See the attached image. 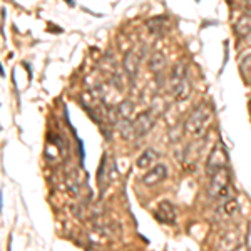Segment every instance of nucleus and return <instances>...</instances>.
<instances>
[{
  "label": "nucleus",
  "mask_w": 251,
  "mask_h": 251,
  "mask_svg": "<svg viewBox=\"0 0 251 251\" xmlns=\"http://www.w3.org/2000/svg\"><path fill=\"white\" fill-rule=\"evenodd\" d=\"M213 117V106L208 100L200 102L196 107L191 111V114L188 116L184 123V131L186 134H189L191 137H203L208 127L209 121Z\"/></svg>",
  "instance_id": "nucleus-1"
},
{
  "label": "nucleus",
  "mask_w": 251,
  "mask_h": 251,
  "mask_svg": "<svg viewBox=\"0 0 251 251\" xmlns=\"http://www.w3.org/2000/svg\"><path fill=\"white\" fill-rule=\"evenodd\" d=\"M231 174L228 168H223L220 171L211 174V181L208 186V198L209 200H229L231 198Z\"/></svg>",
  "instance_id": "nucleus-2"
},
{
  "label": "nucleus",
  "mask_w": 251,
  "mask_h": 251,
  "mask_svg": "<svg viewBox=\"0 0 251 251\" xmlns=\"http://www.w3.org/2000/svg\"><path fill=\"white\" fill-rule=\"evenodd\" d=\"M228 152H226L225 146L221 143L214 144V148L209 151L208 154V161H206V174H214L216 171H220L223 168H228Z\"/></svg>",
  "instance_id": "nucleus-3"
},
{
  "label": "nucleus",
  "mask_w": 251,
  "mask_h": 251,
  "mask_svg": "<svg viewBox=\"0 0 251 251\" xmlns=\"http://www.w3.org/2000/svg\"><path fill=\"white\" fill-rule=\"evenodd\" d=\"M156 116L157 114L154 109H148V111H143L141 114H137L134 119H132L136 139H141V137L148 136L149 132H151V129L154 127V124H156Z\"/></svg>",
  "instance_id": "nucleus-4"
},
{
  "label": "nucleus",
  "mask_w": 251,
  "mask_h": 251,
  "mask_svg": "<svg viewBox=\"0 0 251 251\" xmlns=\"http://www.w3.org/2000/svg\"><path fill=\"white\" fill-rule=\"evenodd\" d=\"M114 169H116L114 163H111L109 156L104 154L102 161H100V164H99V171H97V186H99L100 193H104L109 188V184H111V181H112V176L116 174Z\"/></svg>",
  "instance_id": "nucleus-5"
},
{
  "label": "nucleus",
  "mask_w": 251,
  "mask_h": 251,
  "mask_svg": "<svg viewBox=\"0 0 251 251\" xmlns=\"http://www.w3.org/2000/svg\"><path fill=\"white\" fill-rule=\"evenodd\" d=\"M141 59H143V54L132 49L129 50L127 54L124 55V60H123V67H124V72L127 74V77L131 80L136 79L137 72H139V64H141Z\"/></svg>",
  "instance_id": "nucleus-6"
},
{
  "label": "nucleus",
  "mask_w": 251,
  "mask_h": 251,
  "mask_svg": "<svg viewBox=\"0 0 251 251\" xmlns=\"http://www.w3.org/2000/svg\"><path fill=\"white\" fill-rule=\"evenodd\" d=\"M166 177H168V168H166L164 164H156L154 168L149 169V171L144 174L143 179H141V183H143L144 186H148V188H151V186L161 184Z\"/></svg>",
  "instance_id": "nucleus-7"
},
{
  "label": "nucleus",
  "mask_w": 251,
  "mask_h": 251,
  "mask_svg": "<svg viewBox=\"0 0 251 251\" xmlns=\"http://www.w3.org/2000/svg\"><path fill=\"white\" fill-rule=\"evenodd\" d=\"M154 216L163 225H173L176 221V208L171 201H161L154 211Z\"/></svg>",
  "instance_id": "nucleus-8"
},
{
  "label": "nucleus",
  "mask_w": 251,
  "mask_h": 251,
  "mask_svg": "<svg viewBox=\"0 0 251 251\" xmlns=\"http://www.w3.org/2000/svg\"><path fill=\"white\" fill-rule=\"evenodd\" d=\"M184 77H188V66L183 60L174 64V67L171 69V75H169V92H174V89L177 87V84L181 82Z\"/></svg>",
  "instance_id": "nucleus-9"
},
{
  "label": "nucleus",
  "mask_w": 251,
  "mask_h": 251,
  "mask_svg": "<svg viewBox=\"0 0 251 251\" xmlns=\"http://www.w3.org/2000/svg\"><path fill=\"white\" fill-rule=\"evenodd\" d=\"M157 151L156 149H152V148H148V149H144L143 152H141V156L137 157V161H136V166L139 169H148V168H151V166H154V163L157 161Z\"/></svg>",
  "instance_id": "nucleus-10"
},
{
  "label": "nucleus",
  "mask_w": 251,
  "mask_h": 251,
  "mask_svg": "<svg viewBox=\"0 0 251 251\" xmlns=\"http://www.w3.org/2000/svg\"><path fill=\"white\" fill-rule=\"evenodd\" d=\"M234 32H236L240 37H248L251 34V10L248 14L243 15V17L238 19V22L234 24Z\"/></svg>",
  "instance_id": "nucleus-11"
},
{
  "label": "nucleus",
  "mask_w": 251,
  "mask_h": 251,
  "mask_svg": "<svg viewBox=\"0 0 251 251\" xmlns=\"http://www.w3.org/2000/svg\"><path fill=\"white\" fill-rule=\"evenodd\" d=\"M132 114H134V102L131 99H123L116 106L117 119H131Z\"/></svg>",
  "instance_id": "nucleus-12"
},
{
  "label": "nucleus",
  "mask_w": 251,
  "mask_h": 251,
  "mask_svg": "<svg viewBox=\"0 0 251 251\" xmlns=\"http://www.w3.org/2000/svg\"><path fill=\"white\" fill-rule=\"evenodd\" d=\"M203 149V141H193L184 151V163H196Z\"/></svg>",
  "instance_id": "nucleus-13"
},
{
  "label": "nucleus",
  "mask_w": 251,
  "mask_h": 251,
  "mask_svg": "<svg viewBox=\"0 0 251 251\" xmlns=\"http://www.w3.org/2000/svg\"><path fill=\"white\" fill-rule=\"evenodd\" d=\"M173 96L176 97L177 102H183V100H186L189 96H191V82H189L188 77H184L179 84H177V87L174 89Z\"/></svg>",
  "instance_id": "nucleus-14"
},
{
  "label": "nucleus",
  "mask_w": 251,
  "mask_h": 251,
  "mask_svg": "<svg viewBox=\"0 0 251 251\" xmlns=\"http://www.w3.org/2000/svg\"><path fill=\"white\" fill-rule=\"evenodd\" d=\"M148 67L151 72H161L163 69L166 67V55L163 52H154V54L149 57V62H148Z\"/></svg>",
  "instance_id": "nucleus-15"
},
{
  "label": "nucleus",
  "mask_w": 251,
  "mask_h": 251,
  "mask_svg": "<svg viewBox=\"0 0 251 251\" xmlns=\"http://www.w3.org/2000/svg\"><path fill=\"white\" fill-rule=\"evenodd\" d=\"M119 134L123 137L124 141H131V139H136V134H134V126H132V121L131 119H121L119 123Z\"/></svg>",
  "instance_id": "nucleus-16"
},
{
  "label": "nucleus",
  "mask_w": 251,
  "mask_h": 251,
  "mask_svg": "<svg viewBox=\"0 0 251 251\" xmlns=\"http://www.w3.org/2000/svg\"><path fill=\"white\" fill-rule=\"evenodd\" d=\"M240 69H241V74L245 75L246 79H250V80H251V54L245 55V57L241 59Z\"/></svg>",
  "instance_id": "nucleus-17"
},
{
  "label": "nucleus",
  "mask_w": 251,
  "mask_h": 251,
  "mask_svg": "<svg viewBox=\"0 0 251 251\" xmlns=\"http://www.w3.org/2000/svg\"><path fill=\"white\" fill-rule=\"evenodd\" d=\"M223 209H225V213L228 214V216H234V214L238 213V201L234 200V198H229V200L225 201Z\"/></svg>",
  "instance_id": "nucleus-18"
},
{
  "label": "nucleus",
  "mask_w": 251,
  "mask_h": 251,
  "mask_svg": "<svg viewBox=\"0 0 251 251\" xmlns=\"http://www.w3.org/2000/svg\"><path fill=\"white\" fill-rule=\"evenodd\" d=\"M161 20H163V17L149 20V22H148L149 30L154 32V34H159V32H161V27H164V25H166V22H161Z\"/></svg>",
  "instance_id": "nucleus-19"
},
{
  "label": "nucleus",
  "mask_w": 251,
  "mask_h": 251,
  "mask_svg": "<svg viewBox=\"0 0 251 251\" xmlns=\"http://www.w3.org/2000/svg\"><path fill=\"white\" fill-rule=\"evenodd\" d=\"M246 246L251 250V223H250V226H248V231H246Z\"/></svg>",
  "instance_id": "nucleus-20"
},
{
  "label": "nucleus",
  "mask_w": 251,
  "mask_h": 251,
  "mask_svg": "<svg viewBox=\"0 0 251 251\" xmlns=\"http://www.w3.org/2000/svg\"><path fill=\"white\" fill-rule=\"evenodd\" d=\"M246 40H248V44H250V46H251V34L248 35V37H246Z\"/></svg>",
  "instance_id": "nucleus-21"
},
{
  "label": "nucleus",
  "mask_w": 251,
  "mask_h": 251,
  "mask_svg": "<svg viewBox=\"0 0 251 251\" xmlns=\"http://www.w3.org/2000/svg\"><path fill=\"white\" fill-rule=\"evenodd\" d=\"M248 3H250V7H251V2H248ZM250 10H251V9H250Z\"/></svg>",
  "instance_id": "nucleus-22"
},
{
  "label": "nucleus",
  "mask_w": 251,
  "mask_h": 251,
  "mask_svg": "<svg viewBox=\"0 0 251 251\" xmlns=\"http://www.w3.org/2000/svg\"><path fill=\"white\" fill-rule=\"evenodd\" d=\"M250 109H251V102H250Z\"/></svg>",
  "instance_id": "nucleus-23"
},
{
  "label": "nucleus",
  "mask_w": 251,
  "mask_h": 251,
  "mask_svg": "<svg viewBox=\"0 0 251 251\" xmlns=\"http://www.w3.org/2000/svg\"><path fill=\"white\" fill-rule=\"evenodd\" d=\"M248 2H251V0H248Z\"/></svg>",
  "instance_id": "nucleus-24"
}]
</instances>
